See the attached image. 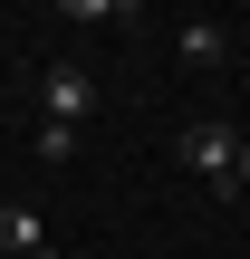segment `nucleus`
Instances as JSON below:
<instances>
[{
  "label": "nucleus",
  "instance_id": "1",
  "mask_svg": "<svg viewBox=\"0 0 250 259\" xmlns=\"http://www.w3.org/2000/svg\"><path fill=\"white\" fill-rule=\"evenodd\" d=\"M173 154H183V173H193V183L231 192V163H241V135H231L222 115H202V125H183V144H173Z\"/></svg>",
  "mask_w": 250,
  "mask_h": 259
},
{
  "label": "nucleus",
  "instance_id": "2",
  "mask_svg": "<svg viewBox=\"0 0 250 259\" xmlns=\"http://www.w3.org/2000/svg\"><path fill=\"white\" fill-rule=\"evenodd\" d=\"M87 115H96V77H87L77 58H58V67L39 77V125H67V135H77Z\"/></svg>",
  "mask_w": 250,
  "mask_h": 259
},
{
  "label": "nucleus",
  "instance_id": "3",
  "mask_svg": "<svg viewBox=\"0 0 250 259\" xmlns=\"http://www.w3.org/2000/svg\"><path fill=\"white\" fill-rule=\"evenodd\" d=\"M0 250H19V259L48 250V231H39V211H29V202H10V211H0Z\"/></svg>",
  "mask_w": 250,
  "mask_h": 259
},
{
  "label": "nucleus",
  "instance_id": "4",
  "mask_svg": "<svg viewBox=\"0 0 250 259\" xmlns=\"http://www.w3.org/2000/svg\"><path fill=\"white\" fill-rule=\"evenodd\" d=\"M222 48H231V38H222V19H183V58H193V67H212Z\"/></svg>",
  "mask_w": 250,
  "mask_h": 259
},
{
  "label": "nucleus",
  "instance_id": "5",
  "mask_svg": "<svg viewBox=\"0 0 250 259\" xmlns=\"http://www.w3.org/2000/svg\"><path fill=\"white\" fill-rule=\"evenodd\" d=\"M231 192H250V135H241V163H231Z\"/></svg>",
  "mask_w": 250,
  "mask_h": 259
},
{
  "label": "nucleus",
  "instance_id": "6",
  "mask_svg": "<svg viewBox=\"0 0 250 259\" xmlns=\"http://www.w3.org/2000/svg\"><path fill=\"white\" fill-rule=\"evenodd\" d=\"M0 259H19V250H0ZM39 259H58V250H39Z\"/></svg>",
  "mask_w": 250,
  "mask_h": 259
}]
</instances>
